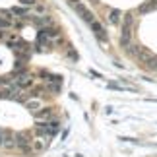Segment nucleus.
<instances>
[{"label": "nucleus", "mask_w": 157, "mask_h": 157, "mask_svg": "<svg viewBox=\"0 0 157 157\" xmlns=\"http://www.w3.org/2000/svg\"><path fill=\"white\" fill-rule=\"evenodd\" d=\"M60 130V124L56 122V120H47V122H39L37 128H35V134H37L39 138H47V140H51V138H54L58 134Z\"/></svg>", "instance_id": "f257e3e1"}, {"label": "nucleus", "mask_w": 157, "mask_h": 157, "mask_svg": "<svg viewBox=\"0 0 157 157\" xmlns=\"http://www.w3.org/2000/svg\"><path fill=\"white\" fill-rule=\"evenodd\" d=\"M35 118L41 120V122H47V120H52L54 118V109L52 107H41L37 113H33Z\"/></svg>", "instance_id": "7ed1b4c3"}, {"label": "nucleus", "mask_w": 157, "mask_h": 157, "mask_svg": "<svg viewBox=\"0 0 157 157\" xmlns=\"http://www.w3.org/2000/svg\"><path fill=\"white\" fill-rule=\"evenodd\" d=\"M0 147H4V149H16V134H10V132H6L4 134V142H2V146Z\"/></svg>", "instance_id": "20e7f679"}, {"label": "nucleus", "mask_w": 157, "mask_h": 157, "mask_svg": "<svg viewBox=\"0 0 157 157\" xmlns=\"http://www.w3.org/2000/svg\"><path fill=\"white\" fill-rule=\"evenodd\" d=\"M107 20L111 21L113 25H118V23H120V20H122V17H120V12H118V10L111 8V10H109V16H107Z\"/></svg>", "instance_id": "39448f33"}, {"label": "nucleus", "mask_w": 157, "mask_h": 157, "mask_svg": "<svg viewBox=\"0 0 157 157\" xmlns=\"http://www.w3.org/2000/svg\"><path fill=\"white\" fill-rule=\"evenodd\" d=\"M89 27H91V31H93V35L97 37V41L99 43H103V45H107L109 43V35H107V31H105V27L101 25V21L95 17V20L91 21V23H87Z\"/></svg>", "instance_id": "f03ea898"}, {"label": "nucleus", "mask_w": 157, "mask_h": 157, "mask_svg": "<svg viewBox=\"0 0 157 157\" xmlns=\"http://www.w3.org/2000/svg\"><path fill=\"white\" fill-rule=\"evenodd\" d=\"M89 2H93V4H95V2H97V0H89Z\"/></svg>", "instance_id": "0eeeda50"}, {"label": "nucleus", "mask_w": 157, "mask_h": 157, "mask_svg": "<svg viewBox=\"0 0 157 157\" xmlns=\"http://www.w3.org/2000/svg\"><path fill=\"white\" fill-rule=\"evenodd\" d=\"M4 134H6V132L0 130V146H2V142H4Z\"/></svg>", "instance_id": "423d86ee"}]
</instances>
